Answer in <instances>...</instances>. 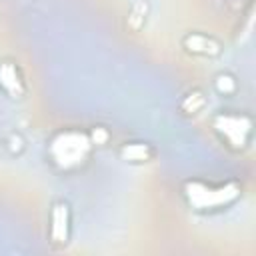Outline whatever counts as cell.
I'll return each instance as SVG.
<instances>
[{"label": "cell", "instance_id": "cell-1", "mask_svg": "<svg viewBox=\"0 0 256 256\" xmlns=\"http://www.w3.org/2000/svg\"><path fill=\"white\" fill-rule=\"evenodd\" d=\"M184 196L194 210H216L232 204L240 196V186L236 182L212 186L206 182L192 180L184 184Z\"/></svg>", "mask_w": 256, "mask_h": 256}, {"label": "cell", "instance_id": "cell-2", "mask_svg": "<svg viewBox=\"0 0 256 256\" xmlns=\"http://www.w3.org/2000/svg\"><path fill=\"white\" fill-rule=\"evenodd\" d=\"M90 146H92V140L84 132L66 130V132L56 134L50 140L48 154H50L52 162L58 168L70 170V168L80 166L86 160V156L90 152Z\"/></svg>", "mask_w": 256, "mask_h": 256}, {"label": "cell", "instance_id": "cell-3", "mask_svg": "<svg viewBox=\"0 0 256 256\" xmlns=\"http://www.w3.org/2000/svg\"><path fill=\"white\" fill-rule=\"evenodd\" d=\"M214 128L216 132L234 148H242L248 142L252 122L246 116H236V114H218L214 118Z\"/></svg>", "mask_w": 256, "mask_h": 256}, {"label": "cell", "instance_id": "cell-4", "mask_svg": "<svg viewBox=\"0 0 256 256\" xmlns=\"http://www.w3.org/2000/svg\"><path fill=\"white\" fill-rule=\"evenodd\" d=\"M50 236L58 244H66L70 236V210L66 202H56L50 214Z\"/></svg>", "mask_w": 256, "mask_h": 256}, {"label": "cell", "instance_id": "cell-5", "mask_svg": "<svg viewBox=\"0 0 256 256\" xmlns=\"http://www.w3.org/2000/svg\"><path fill=\"white\" fill-rule=\"evenodd\" d=\"M0 88L12 98H20L24 94V84H22L20 72L12 62L0 64Z\"/></svg>", "mask_w": 256, "mask_h": 256}, {"label": "cell", "instance_id": "cell-6", "mask_svg": "<svg viewBox=\"0 0 256 256\" xmlns=\"http://www.w3.org/2000/svg\"><path fill=\"white\" fill-rule=\"evenodd\" d=\"M184 46L194 52V54H204V56H216L220 54V44L206 34H188L184 38Z\"/></svg>", "mask_w": 256, "mask_h": 256}, {"label": "cell", "instance_id": "cell-7", "mask_svg": "<svg viewBox=\"0 0 256 256\" xmlns=\"http://www.w3.org/2000/svg\"><path fill=\"white\" fill-rule=\"evenodd\" d=\"M120 156H122L124 160H130V162H142V160H148L150 150H148L146 144L132 142V144H124V146H122Z\"/></svg>", "mask_w": 256, "mask_h": 256}, {"label": "cell", "instance_id": "cell-8", "mask_svg": "<svg viewBox=\"0 0 256 256\" xmlns=\"http://www.w3.org/2000/svg\"><path fill=\"white\" fill-rule=\"evenodd\" d=\"M234 80L228 76V74H222V76H218V80H216V88H218V92H222V94H232L234 92Z\"/></svg>", "mask_w": 256, "mask_h": 256}]
</instances>
